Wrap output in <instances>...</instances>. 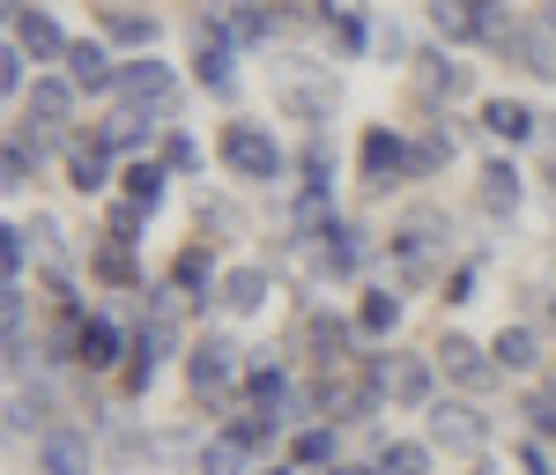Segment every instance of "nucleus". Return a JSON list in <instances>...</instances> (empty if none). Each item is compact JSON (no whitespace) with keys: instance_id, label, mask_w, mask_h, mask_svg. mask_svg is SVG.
Returning <instances> with one entry per match:
<instances>
[{"instance_id":"24","label":"nucleus","mask_w":556,"mask_h":475,"mask_svg":"<svg viewBox=\"0 0 556 475\" xmlns=\"http://www.w3.org/2000/svg\"><path fill=\"white\" fill-rule=\"evenodd\" d=\"M67 186H75V193H97V186H104V141H75V157H67Z\"/></svg>"},{"instance_id":"39","label":"nucleus","mask_w":556,"mask_h":475,"mask_svg":"<svg viewBox=\"0 0 556 475\" xmlns=\"http://www.w3.org/2000/svg\"><path fill=\"white\" fill-rule=\"evenodd\" d=\"M327 8H334V15H356V8H364V0H327Z\"/></svg>"},{"instance_id":"3","label":"nucleus","mask_w":556,"mask_h":475,"mask_svg":"<svg viewBox=\"0 0 556 475\" xmlns=\"http://www.w3.org/2000/svg\"><path fill=\"white\" fill-rule=\"evenodd\" d=\"M371 379H379L401 409H430V379H438V357H371Z\"/></svg>"},{"instance_id":"33","label":"nucleus","mask_w":556,"mask_h":475,"mask_svg":"<svg viewBox=\"0 0 556 475\" xmlns=\"http://www.w3.org/2000/svg\"><path fill=\"white\" fill-rule=\"evenodd\" d=\"M23 238H30V230H15V223L0 230V267H8V283H23V260H30V246H23Z\"/></svg>"},{"instance_id":"38","label":"nucleus","mask_w":556,"mask_h":475,"mask_svg":"<svg viewBox=\"0 0 556 475\" xmlns=\"http://www.w3.org/2000/svg\"><path fill=\"white\" fill-rule=\"evenodd\" d=\"M519 468H527V475H549V453H542V446H519Z\"/></svg>"},{"instance_id":"40","label":"nucleus","mask_w":556,"mask_h":475,"mask_svg":"<svg viewBox=\"0 0 556 475\" xmlns=\"http://www.w3.org/2000/svg\"><path fill=\"white\" fill-rule=\"evenodd\" d=\"M334 475H386V468H334Z\"/></svg>"},{"instance_id":"26","label":"nucleus","mask_w":556,"mask_h":475,"mask_svg":"<svg viewBox=\"0 0 556 475\" xmlns=\"http://www.w3.org/2000/svg\"><path fill=\"white\" fill-rule=\"evenodd\" d=\"M356 327H364V335H393V327H401V298H393V290H371L364 312H356Z\"/></svg>"},{"instance_id":"41","label":"nucleus","mask_w":556,"mask_h":475,"mask_svg":"<svg viewBox=\"0 0 556 475\" xmlns=\"http://www.w3.org/2000/svg\"><path fill=\"white\" fill-rule=\"evenodd\" d=\"M549 186H556V141H549Z\"/></svg>"},{"instance_id":"6","label":"nucleus","mask_w":556,"mask_h":475,"mask_svg":"<svg viewBox=\"0 0 556 475\" xmlns=\"http://www.w3.org/2000/svg\"><path fill=\"white\" fill-rule=\"evenodd\" d=\"M430 23H438L445 38H505L482 0H430Z\"/></svg>"},{"instance_id":"17","label":"nucleus","mask_w":556,"mask_h":475,"mask_svg":"<svg viewBox=\"0 0 556 475\" xmlns=\"http://www.w3.org/2000/svg\"><path fill=\"white\" fill-rule=\"evenodd\" d=\"M490 357H497V372H534L542 364V342H534V327H505L490 342Z\"/></svg>"},{"instance_id":"18","label":"nucleus","mask_w":556,"mask_h":475,"mask_svg":"<svg viewBox=\"0 0 556 475\" xmlns=\"http://www.w3.org/2000/svg\"><path fill=\"white\" fill-rule=\"evenodd\" d=\"M245 468H253V446L238 432H223V438L201 446V475H245Z\"/></svg>"},{"instance_id":"34","label":"nucleus","mask_w":556,"mask_h":475,"mask_svg":"<svg viewBox=\"0 0 556 475\" xmlns=\"http://www.w3.org/2000/svg\"><path fill=\"white\" fill-rule=\"evenodd\" d=\"M298 461H304V468L334 461V432H304V438H298Z\"/></svg>"},{"instance_id":"12","label":"nucleus","mask_w":556,"mask_h":475,"mask_svg":"<svg viewBox=\"0 0 556 475\" xmlns=\"http://www.w3.org/2000/svg\"><path fill=\"white\" fill-rule=\"evenodd\" d=\"M38 468L45 475H89V438L83 432H45Z\"/></svg>"},{"instance_id":"21","label":"nucleus","mask_w":556,"mask_h":475,"mask_svg":"<svg viewBox=\"0 0 556 475\" xmlns=\"http://www.w3.org/2000/svg\"><path fill=\"white\" fill-rule=\"evenodd\" d=\"M482 127L497 134V141H527V134H534V112L513 104V97H490V104H482Z\"/></svg>"},{"instance_id":"4","label":"nucleus","mask_w":556,"mask_h":475,"mask_svg":"<svg viewBox=\"0 0 556 475\" xmlns=\"http://www.w3.org/2000/svg\"><path fill=\"white\" fill-rule=\"evenodd\" d=\"M430 357L445 364V379H460L468 393H482V387H497V379H505V372H497V357H490L482 342H468V335H445Z\"/></svg>"},{"instance_id":"14","label":"nucleus","mask_w":556,"mask_h":475,"mask_svg":"<svg viewBox=\"0 0 556 475\" xmlns=\"http://www.w3.org/2000/svg\"><path fill=\"white\" fill-rule=\"evenodd\" d=\"M267 298H275L267 267H230V275H223V304H230V312H267Z\"/></svg>"},{"instance_id":"35","label":"nucleus","mask_w":556,"mask_h":475,"mask_svg":"<svg viewBox=\"0 0 556 475\" xmlns=\"http://www.w3.org/2000/svg\"><path fill=\"white\" fill-rule=\"evenodd\" d=\"M164 157H172L178 172H193V164H201V141H193V134H172V141H164Z\"/></svg>"},{"instance_id":"5","label":"nucleus","mask_w":556,"mask_h":475,"mask_svg":"<svg viewBox=\"0 0 556 475\" xmlns=\"http://www.w3.org/2000/svg\"><path fill=\"white\" fill-rule=\"evenodd\" d=\"M356 335H364V327H349V320H334V312H312V320H304V342H312V357H319V372H342Z\"/></svg>"},{"instance_id":"32","label":"nucleus","mask_w":556,"mask_h":475,"mask_svg":"<svg viewBox=\"0 0 556 475\" xmlns=\"http://www.w3.org/2000/svg\"><path fill=\"white\" fill-rule=\"evenodd\" d=\"M230 432H238V438H245V446L260 453V446H275V438H282V416H238Z\"/></svg>"},{"instance_id":"31","label":"nucleus","mask_w":556,"mask_h":475,"mask_svg":"<svg viewBox=\"0 0 556 475\" xmlns=\"http://www.w3.org/2000/svg\"><path fill=\"white\" fill-rule=\"evenodd\" d=\"M97 275H104V283H119V290H127V283H134V253H127V246H119V238H112V246L97 253Z\"/></svg>"},{"instance_id":"23","label":"nucleus","mask_w":556,"mask_h":475,"mask_svg":"<svg viewBox=\"0 0 556 475\" xmlns=\"http://www.w3.org/2000/svg\"><path fill=\"white\" fill-rule=\"evenodd\" d=\"M172 290H223V283H215V260L201 253V246H186V253L172 260Z\"/></svg>"},{"instance_id":"1","label":"nucleus","mask_w":556,"mask_h":475,"mask_svg":"<svg viewBox=\"0 0 556 475\" xmlns=\"http://www.w3.org/2000/svg\"><path fill=\"white\" fill-rule=\"evenodd\" d=\"M223 164L238 178H282V149H275V134H260L253 120H230V127H223Z\"/></svg>"},{"instance_id":"20","label":"nucleus","mask_w":556,"mask_h":475,"mask_svg":"<svg viewBox=\"0 0 556 475\" xmlns=\"http://www.w3.org/2000/svg\"><path fill=\"white\" fill-rule=\"evenodd\" d=\"M482 209H490V216H513V209H519V172L505 164V157L482 164Z\"/></svg>"},{"instance_id":"13","label":"nucleus","mask_w":556,"mask_h":475,"mask_svg":"<svg viewBox=\"0 0 556 475\" xmlns=\"http://www.w3.org/2000/svg\"><path fill=\"white\" fill-rule=\"evenodd\" d=\"M505 45H513V60L527 75H556V30L549 23H542V30H513V23H505Z\"/></svg>"},{"instance_id":"36","label":"nucleus","mask_w":556,"mask_h":475,"mask_svg":"<svg viewBox=\"0 0 556 475\" xmlns=\"http://www.w3.org/2000/svg\"><path fill=\"white\" fill-rule=\"evenodd\" d=\"M0 89H23V45L0 52Z\"/></svg>"},{"instance_id":"28","label":"nucleus","mask_w":556,"mask_h":475,"mask_svg":"<svg viewBox=\"0 0 556 475\" xmlns=\"http://www.w3.org/2000/svg\"><path fill=\"white\" fill-rule=\"evenodd\" d=\"M127 201L156 209V201H164V164H134V172H127Z\"/></svg>"},{"instance_id":"2","label":"nucleus","mask_w":556,"mask_h":475,"mask_svg":"<svg viewBox=\"0 0 556 475\" xmlns=\"http://www.w3.org/2000/svg\"><path fill=\"white\" fill-rule=\"evenodd\" d=\"M430 446L445 453H482L490 446V416L475 401H430Z\"/></svg>"},{"instance_id":"29","label":"nucleus","mask_w":556,"mask_h":475,"mask_svg":"<svg viewBox=\"0 0 556 475\" xmlns=\"http://www.w3.org/2000/svg\"><path fill=\"white\" fill-rule=\"evenodd\" d=\"M379 468L386 475H430V446H386Z\"/></svg>"},{"instance_id":"16","label":"nucleus","mask_w":556,"mask_h":475,"mask_svg":"<svg viewBox=\"0 0 556 475\" xmlns=\"http://www.w3.org/2000/svg\"><path fill=\"white\" fill-rule=\"evenodd\" d=\"M67 112H75V83H52V75H45V83H30V120H38L45 134L67 127Z\"/></svg>"},{"instance_id":"42","label":"nucleus","mask_w":556,"mask_h":475,"mask_svg":"<svg viewBox=\"0 0 556 475\" xmlns=\"http://www.w3.org/2000/svg\"><path fill=\"white\" fill-rule=\"evenodd\" d=\"M267 475H290V468H267Z\"/></svg>"},{"instance_id":"30","label":"nucleus","mask_w":556,"mask_h":475,"mask_svg":"<svg viewBox=\"0 0 556 475\" xmlns=\"http://www.w3.org/2000/svg\"><path fill=\"white\" fill-rule=\"evenodd\" d=\"M112 38H127V45H156V15H134V8H112Z\"/></svg>"},{"instance_id":"11","label":"nucleus","mask_w":556,"mask_h":475,"mask_svg":"<svg viewBox=\"0 0 556 475\" xmlns=\"http://www.w3.org/2000/svg\"><path fill=\"white\" fill-rule=\"evenodd\" d=\"M119 89H127L134 104H156L164 112L172 104V67L164 60H134V67H119Z\"/></svg>"},{"instance_id":"19","label":"nucleus","mask_w":556,"mask_h":475,"mask_svg":"<svg viewBox=\"0 0 556 475\" xmlns=\"http://www.w3.org/2000/svg\"><path fill=\"white\" fill-rule=\"evenodd\" d=\"M193 67H201V83H208V89H230V30H201Z\"/></svg>"},{"instance_id":"10","label":"nucleus","mask_w":556,"mask_h":475,"mask_svg":"<svg viewBox=\"0 0 556 475\" xmlns=\"http://www.w3.org/2000/svg\"><path fill=\"white\" fill-rule=\"evenodd\" d=\"M186 372H193V387H201V393H230V379H238V349H230V342H201Z\"/></svg>"},{"instance_id":"43","label":"nucleus","mask_w":556,"mask_h":475,"mask_svg":"<svg viewBox=\"0 0 556 475\" xmlns=\"http://www.w3.org/2000/svg\"><path fill=\"white\" fill-rule=\"evenodd\" d=\"M549 30H556V8H549Z\"/></svg>"},{"instance_id":"37","label":"nucleus","mask_w":556,"mask_h":475,"mask_svg":"<svg viewBox=\"0 0 556 475\" xmlns=\"http://www.w3.org/2000/svg\"><path fill=\"white\" fill-rule=\"evenodd\" d=\"M201 216H208L215 230H238V209H230V201H201Z\"/></svg>"},{"instance_id":"15","label":"nucleus","mask_w":556,"mask_h":475,"mask_svg":"<svg viewBox=\"0 0 556 475\" xmlns=\"http://www.w3.org/2000/svg\"><path fill=\"white\" fill-rule=\"evenodd\" d=\"M8 30H15V45H23V52H38V60H52V52H67V38L52 30V15H30V8H8Z\"/></svg>"},{"instance_id":"22","label":"nucleus","mask_w":556,"mask_h":475,"mask_svg":"<svg viewBox=\"0 0 556 475\" xmlns=\"http://www.w3.org/2000/svg\"><path fill=\"white\" fill-rule=\"evenodd\" d=\"M334 246H327V275H356L364 267V253H371V238L356 230V223H342V230H327Z\"/></svg>"},{"instance_id":"27","label":"nucleus","mask_w":556,"mask_h":475,"mask_svg":"<svg viewBox=\"0 0 556 475\" xmlns=\"http://www.w3.org/2000/svg\"><path fill=\"white\" fill-rule=\"evenodd\" d=\"M223 30H230V38H238V45L267 38V8H260V0H238V8L223 15Z\"/></svg>"},{"instance_id":"8","label":"nucleus","mask_w":556,"mask_h":475,"mask_svg":"<svg viewBox=\"0 0 556 475\" xmlns=\"http://www.w3.org/2000/svg\"><path fill=\"white\" fill-rule=\"evenodd\" d=\"M75 342H83V349H75V364H89V372H112V364L127 357V335H119L112 320H97V312L75 327Z\"/></svg>"},{"instance_id":"25","label":"nucleus","mask_w":556,"mask_h":475,"mask_svg":"<svg viewBox=\"0 0 556 475\" xmlns=\"http://www.w3.org/2000/svg\"><path fill=\"white\" fill-rule=\"evenodd\" d=\"M424 89H430V97H460V89H468V67L445 60V52H430V60H424Z\"/></svg>"},{"instance_id":"9","label":"nucleus","mask_w":556,"mask_h":475,"mask_svg":"<svg viewBox=\"0 0 556 475\" xmlns=\"http://www.w3.org/2000/svg\"><path fill=\"white\" fill-rule=\"evenodd\" d=\"M67 83L75 89H112L119 67H112V52H104L97 38H83V45H67Z\"/></svg>"},{"instance_id":"7","label":"nucleus","mask_w":556,"mask_h":475,"mask_svg":"<svg viewBox=\"0 0 556 475\" xmlns=\"http://www.w3.org/2000/svg\"><path fill=\"white\" fill-rule=\"evenodd\" d=\"M408 172H416V157L401 149V134H386V127L364 134V178L371 186H393V178H408Z\"/></svg>"},{"instance_id":"44","label":"nucleus","mask_w":556,"mask_h":475,"mask_svg":"<svg viewBox=\"0 0 556 475\" xmlns=\"http://www.w3.org/2000/svg\"><path fill=\"white\" fill-rule=\"evenodd\" d=\"M482 8H490V0H482Z\"/></svg>"}]
</instances>
